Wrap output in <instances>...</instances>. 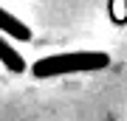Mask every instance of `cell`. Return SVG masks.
Listing matches in <instances>:
<instances>
[{
  "label": "cell",
  "mask_w": 127,
  "mask_h": 121,
  "mask_svg": "<svg viewBox=\"0 0 127 121\" xmlns=\"http://www.w3.org/2000/svg\"><path fill=\"white\" fill-rule=\"evenodd\" d=\"M110 65V56L104 51H71V54H54L42 56L31 65V73L37 79L62 76V73H85V71H102Z\"/></svg>",
  "instance_id": "obj_1"
},
{
  "label": "cell",
  "mask_w": 127,
  "mask_h": 121,
  "mask_svg": "<svg viewBox=\"0 0 127 121\" xmlns=\"http://www.w3.org/2000/svg\"><path fill=\"white\" fill-rule=\"evenodd\" d=\"M0 31L14 37V40H28V37H31V28H28L23 20H17L11 11H6L3 6H0Z\"/></svg>",
  "instance_id": "obj_2"
},
{
  "label": "cell",
  "mask_w": 127,
  "mask_h": 121,
  "mask_svg": "<svg viewBox=\"0 0 127 121\" xmlns=\"http://www.w3.org/2000/svg\"><path fill=\"white\" fill-rule=\"evenodd\" d=\"M0 62L9 68L11 73H23V71H26V59L9 45V40L3 37V31H0Z\"/></svg>",
  "instance_id": "obj_3"
}]
</instances>
